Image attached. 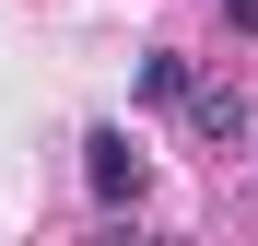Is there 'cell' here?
<instances>
[{
    "instance_id": "cell-3",
    "label": "cell",
    "mask_w": 258,
    "mask_h": 246,
    "mask_svg": "<svg viewBox=\"0 0 258 246\" xmlns=\"http://www.w3.org/2000/svg\"><path fill=\"white\" fill-rule=\"evenodd\" d=\"M188 82H200V70H188L176 47H153V59H141V94H153V106H188Z\"/></svg>"
},
{
    "instance_id": "cell-1",
    "label": "cell",
    "mask_w": 258,
    "mask_h": 246,
    "mask_svg": "<svg viewBox=\"0 0 258 246\" xmlns=\"http://www.w3.org/2000/svg\"><path fill=\"white\" fill-rule=\"evenodd\" d=\"M141 176H153V164H141L129 129H82V188H94L106 211H117V199H141Z\"/></svg>"
},
{
    "instance_id": "cell-2",
    "label": "cell",
    "mask_w": 258,
    "mask_h": 246,
    "mask_svg": "<svg viewBox=\"0 0 258 246\" xmlns=\"http://www.w3.org/2000/svg\"><path fill=\"white\" fill-rule=\"evenodd\" d=\"M188 129H200L211 152H223V141H246V94H235V82H188Z\"/></svg>"
}]
</instances>
